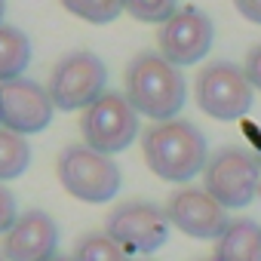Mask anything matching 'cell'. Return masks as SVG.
<instances>
[{"mask_svg":"<svg viewBox=\"0 0 261 261\" xmlns=\"http://www.w3.org/2000/svg\"><path fill=\"white\" fill-rule=\"evenodd\" d=\"M142 154L157 178L175 185L197 178L209 163L206 136L188 120H166L148 126L142 133Z\"/></svg>","mask_w":261,"mask_h":261,"instance_id":"1","label":"cell"},{"mask_svg":"<svg viewBox=\"0 0 261 261\" xmlns=\"http://www.w3.org/2000/svg\"><path fill=\"white\" fill-rule=\"evenodd\" d=\"M123 83L129 105L157 123L175 120V114L185 108L188 98V83L181 68L166 62L160 53H139L126 65Z\"/></svg>","mask_w":261,"mask_h":261,"instance_id":"2","label":"cell"},{"mask_svg":"<svg viewBox=\"0 0 261 261\" xmlns=\"http://www.w3.org/2000/svg\"><path fill=\"white\" fill-rule=\"evenodd\" d=\"M59 185L80 203H111L120 191V166L114 157L92 151L89 145H71L56 160Z\"/></svg>","mask_w":261,"mask_h":261,"instance_id":"3","label":"cell"},{"mask_svg":"<svg viewBox=\"0 0 261 261\" xmlns=\"http://www.w3.org/2000/svg\"><path fill=\"white\" fill-rule=\"evenodd\" d=\"M261 188V166L255 151L246 148H218L209 154L203 169V191L215 197L224 209H243L258 197Z\"/></svg>","mask_w":261,"mask_h":261,"instance_id":"4","label":"cell"},{"mask_svg":"<svg viewBox=\"0 0 261 261\" xmlns=\"http://www.w3.org/2000/svg\"><path fill=\"white\" fill-rule=\"evenodd\" d=\"M83 145L98 154H120L139 139V111L129 105L126 92H105L95 105H89L80 117Z\"/></svg>","mask_w":261,"mask_h":261,"instance_id":"5","label":"cell"},{"mask_svg":"<svg viewBox=\"0 0 261 261\" xmlns=\"http://www.w3.org/2000/svg\"><path fill=\"white\" fill-rule=\"evenodd\" d=\"M105 86H108L105 62L89 49H77L56 62L46 89L53 95L56 111H86L108 92Z\"/></svg>","mask_w":261,"mask_h":261,"instance_id":"6","label":"cell"},{"mask_svg":"<svg viewBox=\"0 0 261 261\" xmlns=\"http://www.w3.org/2000/svg\"><path fill=\"white\" fill-rule=\"evenodd\" d=\"M197 108L215 120H240L255 101V89L246 77V68L233 62H209L194 80Z\"/></svg>","mask_w":261,"mask_h":261,"instance_id":"7","label":"cell"},{"mask_svg":"<svg viewBox=\"0 0 261 261\" xmlns=\"http://www.w3.org/2000/svg\"><path fill=\"white\" fill-rule=\"evenodd\" d=\"M169 230L172 224L166 209L154 203H123L105 221V233L117 240L129 255H154L166 246Z\"/></svg>","mask_w":261,"mask_h":261,"instance_id":"8","label":"cell"},{"mask_svg":"<svg viewBox=\"0 0 261 261\" xmlns=\"http://www.w3.org/2000/svg\"><path fill=\"white\" fill-rule=\"evenodd\" d=\"M56 105L46 86L37 80L19 77L0 83V129H10L16 136H34L53 123Z\"/></svg>","mask_w":261,"mask_h":261,"instance_id":"9","label":"cell"},{"mask_svg":"<svg viewBox=\"0 0 261 261\" xmlns=\"http://www.w3.org/2000/svg\"><path fill=\"white\" fill-rule=\"evenodd\" d=\"M212 40H215V25L197 7H181L166 25H160V34H157L160 56L175 68L197 65L200 59H206L212 49Z\"/></svg>","mask_w":261,"mask_h":261,"instance_id":"10","label":"cell"},{"mask_svg":"<svg viewBox=\"0 0 261 261\" xmlns=\"http://www.w3.org/2000/svg\"><path fill=\"white\" fill-rule=\"evenodd\" d=\"M163 209L169 215V224L194 240H218L230 224L227 209L203 188H191V185L175 191Z\"/></svg>","mask_w":261,"mask_h":261,"instance_id":"11","label":"cell"},{"mask_svg":"<svg viewBox=\"0 0 261 261\" xmlns=\"http://www.w3.org/2000/svg\"><path fill=\"white\" fill-rule=\"evenodd\" d=\"M59 252V224L43 209H28L4 233L7 261H53Z\"/></svg>","mask_w":261,"mask_h":261,"instance_id":"12","label":"cell"},{"mask_svg":"<svg viewBox=\"0 0 261 261\" xmlns=\"http://www.w3.org/2000/svg\"><path fill=\"white\" fill-rule=\"evenodd\" d=\"M212 261H261V224L252 218H233L215 240Z\"/></svg>","mask_w":261,"mask_h":261,"instance_id":"13","label":"cell"},{"mask_svg":"<svg viewBox=\"0 0 261 261\" xmlns=\"http://www.w3.org/2000/svg\"><path fill=\"white\" fill-rule=\"evenodd\" d=\"M31 65V40L16 25H0V83L25 77Z\"/></svg>","mask_w":261,"mask_h":261,"instance_id":"14","label":"cell"},{"mask_svg":"<svg viewBox=\"0 0 261 261\" xmlns=\"http://www.w3.org/2000/svg\"><path fill=\"white\" fill-rule=\"evenodd\" d=\"M31 163V145L25 136L0 129V185L19 178Z\"/></svg>","mask_w":261,"mask_h":261,"instance_id":"15","label":"cell"},{"mask_svg":"<svg viewBox=\"0 0 261 261\" xmlns=\"http://www.w3.org/2000/svg\"><path fill=\"white\" fill-rule=\"evenodd\" d=\"M74 261H133V255H129L117 240H111L105 230H89L77 240L74 246Z\"/></svg>","mask_w":261,"mask_h":261,"instance_id":"16","label":"cell"},{"mask_svg":"<svg viewBox=\"0 0 261 261\" xmlns=\"http://www.w3.org/2000/svg\"><path fill=\"white\" fill-rule=\"evenodd\" d=\"M59 4L89 25H108L123 13V0H59Z\"/></svg>","mask_w":261,"mask_h":261,"instance_id":"17","label":"cell"},{"mask_svg":"<svg viewBox=\"0 0 261 261\" xmlns=\"http://www.w3.org/2000/svg\"><path fill=\"white\" fill-rule=\"evenodd\" d=\"M123 13L145 25H166L178 13V0H123Z\"/></svg>","mask_w":261,"mask_h":261,"instance_id":"18","label":"cell"},{"mask_svg":"<svg viewBox=\"0 0 261 261\" xmlns=\"http://www.w3.org/2000/svg\"><path fill=\"white\" fill-rule=\"evenodd\" d=\"M16 221H19V200L7 185H0V233H10Z\"/></svg>","mask_w":261,"mask_h":261,"instance_id":"19","label":"cell"},{"mask_svg":"<svg viewBox=\"0 0 261 261\" xmlns=\"http://www.w3.org/2000/svg\"><path fill=\"white\" fill-rule=\"evenodd\" d=\"M243 68H246V77H249L252 89H261V43L249 49V56H246V65H243Z\"/></svg>","mask_w":261,"mask_h":261,"instance_id":"20","label":"cell"},{"mask_svg":"<svg viewBox=\"0 0 261 261\" xmlns=\"http://www.w3.org/2000/svg\"><path fill=\"white\" fill-rule=\"evenodd\" d=\"M233 7L240 10V16H243V19H249V22L261 25V0H233Z\"/></svg>","mask_w":261,"mask_h":261,"instance_id":"21","label":"cell"},{"mask_svg":"<svg viewBox=\"0 0 261 261\" xmlns=\"http://www.w3.org/2000/svg\"><path fill=\"white\" fill-rule=\"evenodd\" d=\"M4 13H7V0H0V25H4Z\"/></svg>","mask_w":261,"mask_h":261,"instance_id":"22","label":"cell"},{"mask_svg":"<svg viewBox=\"0 0 261 261\" xmlns=\"http://www.w3.org/2000/svg\"><path fill=\"white\" fill-rule=\"evenodd\" d=\"M255 160H258V166H261V145H258V151H255Z\"/></svg>","mask_w":261,"mask_h":261,"instance_id":"23","label":"cell"},{"mask_svg":"<svg viewBox=\"0 0 261 261\" xmlns=\"http://www.w3.org/2000/svg\"><path fill=\"white\" fill-rule=\"evenodd\" d=\"M53 261H74V258H65V255H56Z\"/></svg>","mask_w":261,"mask_h":261,"instance_id":"24","label":"cell"},{"mask_svg":"<svg viewBox=\"0 0 261 261\" xmlns=\"http://www.w3.org/2000/svg\"><path fill=\"white\" fill-rule=\"evenodd\" d=\"M0 261H7V255H4V249H0Z\"/></svg>","mask_w":261,"mask_h":261,"instance_id":"25","label":"cell"},{"mask_svg":"<svg viewBox=\"0 0 261 261\" xmlns=\"http://www.w3.org/2000/svg\"><path fill=\"white\" fill-rule=\"evenodd\" d=\"M200 261H212V258H200Z\"/></svg>","mask_w":261,"mask_h":261,"instance_id":"26","label":"cell"}]
</instances>
